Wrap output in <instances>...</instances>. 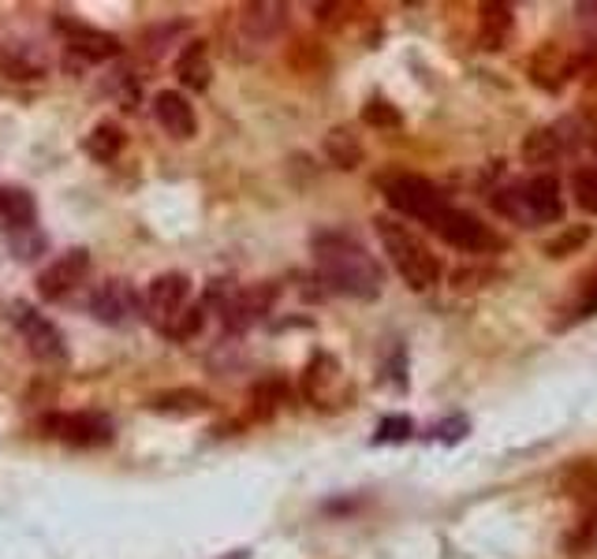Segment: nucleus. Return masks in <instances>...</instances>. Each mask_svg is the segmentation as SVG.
I'll return each mask as SVG.
<instances>
[{
	"label": "nucleus",
	"mask_w": 597,
	"mask_h": 559,
	"mask_svg": "<svg viewBox=\"0 0 597 559\" xmlns=\"http://www.w3.org/2000/svg\"><path fill=\"white\" fill-rule=\"evenodd\" d=\"M314 261L318 277L329 283V291L347 299H377L385 288V272L374 254L363 243L344 232H321L314 235Z\"/></svg>",
	"instance_id": "obj_1"
},
{
	"label": "nucleus",
	"mask_w": 597,
	"mask_h": 559,
	"mask_svg": "<svg viewBox=\"0 0 597 559\" xmlns=\"http://www.w3.org/2000/svg\"><path fill=\"white\" fill-rule=\"evenodd\" d=\"M493 210L500 216H508L519 227H538V224H553L564 213V194L561 183L553 176H534L527 183L505 187V191L493 194Z\"/></svg>",
	"instance_id": "obj_2"
},
{
	"label": "nucleus",
	"mask_w": 597,
	"mask_h": 559,
	"mask_svg": "<svg viewBox=\"0 0 597 559\" xmlns=\"http://www.w3.org/2000/svg\"><path fill=\"white\" fill-rule=\"evenodd\" d=\"M377 235L388 254V261L396 265V272L411 291H430L441 280V261L433 258V250L407 224H396L388 216H377Z\"/></svg>",
	"instance_id": "obj_3"
},
{
	"label": "nucleus",
	"mask_w": 597,
	"mask_h": 559,
	"mask_svg": "<svg viewBox=\"0 0 597 559\" xmlns=\"http://www.w3.org/2000/svg\"><path fill=\"white\" fill-rule=\"evenodd\" d=\"M382 191H385V202L393 205L396 213L411 216V221L430 224L441 210H449V198H444L438 187L430 183V179L411 176V172L382 179Z\"/></svg>",
	"instance_id": "obj_4"
},
{
	"label": "nucleus",
	"mask_w": 597,
	"mask_h": 559,
	"mask_svg": "<svg viewBox=\"0 0 597 559\" xmlns=\"http://www.w3.org/2000/svg\"><path fill=\"white\" fill-rule=\"evenodd\" d=\"M430 227L449 246H456V250H467V254H489V250H500V246H505V239H500V235L493 232L489 224H482L475 213L452 210V205L433 216Z\"/></svg>",
	"instance_id": "obj_5"
},
{
	"label": "nucleus",
	"mask_w": 597,
	"mask_h": 559,
	"mask_svg": "<svg viewBox=\"0 0 597 559\" xmlns=\"http://www.w3.org/2000/svg\"><path fill=\"white\" fill-rule=\"evenodd\" d=\"M187 299H191V277H184V272H161V277L150 280L146 299H142V314L165 333V328L191 306Z\"/></svg>",
	"instance_id": "obj_6"
},
{
	"label": "nucleus",
	"mask_w": 597,
	"mask_h": 559,
	"mask_svg": "<svg viewBox=\"0 0 597 559\" xmlns=\"http://www.w3.org/2000/svg\"><path fill=\"white\" fill-rule=\"evenodd\" d=\"M15 328H19L26 350H31L37 362H64V358H68L64 333L45 314H37L34 306H26V302H19L15 306Z\"/></svg>",
	"instance_id": "obj_7"
},
{
	"label": "nucleus",
	"mask_w": 597,
	"mask_h": 559,
	"mask_svg": "<svg viewBox=\"0 0 597 559\" xmlns=\"http://www.w3.org/2000/svg\"><path fill=\"white\" fill-rule=\"evenodd\" d=\"M45 437L64 440L71 448H101V444H112V422L101 418V414H49L42 422Z\"/></svg>",
	"instance_id": "obj_8"
},
{
	"label": "nucleus",
	"mask_w": 597,
	"mask_h": 559,
	"mask_svg": "<svg viewBox=\"0 0 597 559\" xmlns=\"http://www.w3.org/2000/svg\"><path fill=\"white\" fill-rule=\"evenodd\" d=\"M87 277H90V254L68 250L56 261H49V269H42V277H37V295L60 302L68 299L71 291H79V283H87Z\"/></svg>",
	"instance_id": "obj_9"
},
{
	"label": "nucleus",
	"mask_w": 597,
	"mask_h": 559,
	"mask_svg": "<svg viewBox=\"0 0 597 559\" xmlns=\"http://www.w3.org/2000/svg\"><path fill=\"white\" fill-rule=\"evenodd\" d=\"M90 314L101 321V325H131L139 317V295L128 280H109L93 291L90 299Z\"/></svg>",
	"instance_id": "obj_10"
},
{
	"label": "nucleus",
	"mask_w": 597,
	"mask_h": 559,
	"mask_svg": "<svg viewBox=\"0 0 597 559\" xmlns=\"http://www.w3.org/2000/svg\"><path fill=\"white\" fill-rule=\"evenodd\" d=\"M56 26H60L64 42H68V53H79L82 60H90V64H101V60H109V56L120 53L117 37L98 31V26L75 23V19H56Z\"/></svg>",
	"instance_id": "obj_11"
},
{
	"label": "nucleus",
	"mask_w": 597,
	"mask_h": 559,
	"mask_svg": "<svg viewBox=\"0 0 597 559\" xmlns=\"http://www.w3.org/2000/svg\"><path fill=\"white\" fill-rule=\"evenodd\" d=\"M288 26V8L284 4H246L240 15V34L246 45L262 49V45L277 42Z\"/></svg>",
	"instance_id": "obj_12"
},
{
	"label": "nucleus",
	"mask_w": 597,
	"mask_h": 559,
	"mask_svg": "<svg viewBox=\"0 0 597 559\" xmlns=\"http://www.w3.org/2000/svg\"><path fill=\"white\" fill-rule=\"evenodd\" d=\"M273 299H277V288H251V291H232L229 299H224L221 314H224V325L235 328V333H243V328H251L254 321L269 314Z\"/></svg>",
	"instance_id": "obj_13"
},
{
	"label": "nucleus",
	"mask_w": 597,
	"mask_h": 559,
	"mask_svg": "<svg viewBox=\"0 0 597 559\" xmlns=\"http://www.w3.org/2000/svg\"><path fill=\"white\" fill-rule=\"evenodd\" d=\"M154 120H157V127L165 131V135H173L179 142L191 138L198 131L195 105L179 90H161L157 93V98H154Z\"/></svg>",
	"instance_id": "obj_14"
},
{
	"label": "nucleus",
	"mask_w": 597,
	"mask_h": 559,
	"mask_svg": "<svg viewBox=\"0 0 597 559\" xmlns=\"http://www.w3.org/2000/svg\"><path fill=\"white\" fill-rule=\"evenodd\" d=\"M575 71H579V60L561 45H545L542 53L530 56V79L542 90H561L567 79H575Z\"/></svg>",
	"instance_id": "obj_15"
},
{
	"label": "nucleus",
	"mask_w": 597,
	"mask_h": 559,
	"mask_svg": "<svg viewBox=\"0 0 597 559\" xmlns=\"http://www.w3.org/2000/svg\"><path fill=\"white\" fill-rule=\"evenodd\" d=\"M511 31H516V15L508 4H482L478 8V49L482 53H500L508 45Z\"/></svg>",
	"instance_id": "obj_16"
},
{
	"label": "nucleus",
	"mask_w": 597,
	"mask_h": 559,
	"mask_svg": "<svg viewBox=\"0 0 597 559\" xmlns=\"http://www.w3.org/2000/svg\"><path fill=\"white\" fill-rule=\"evenodd\" d=\"M340 384V366H336V358L333 355H318V358H310V366H307V373H302V392H307V400L310 403H321L325 406L329 400H333V388Z\"/></svg>",
	"instance_id": "obj_17"
},
{
	"label": "nucleus",
	"mask_w": 597,
	"mask_h": 559,
	"mask_svg": "<svg viewBox=\"0 0 597 559\" xmlns=\"http://www.w3.org/2000/svg\"><path fill=\"white\" fill-rule=\"evenodd\" d=\"M176 79L184 82L187 90H195V93H202L206 87H210L213 64H210V53H206L202 42H191L184 53L176 56Z\"/></svg>",
	"instance_id": "obj_18"
},
{
	"label": "nucleus",
	"mask_w": 597,
	"mask_h": 559,
	"mask_svg": "<svg viewBox=\"0 0 597 559\" xmlns=\"http://www.w3.org/2000/svg\"><path fill=\"white\" fill-rule=\"evenodd\" d=\"M34 221H37L34 194L23 191V187H0V224L8 232H19V227H34Z\"/></svg>",
	"instance_id": "obj_19"
},
{
	"label": "nucleus",
	"mask_w": 597,
	"mask_h": 559,
	"mask_svg": "<svg viewBox=\"0 0 597 559\" xmlns=\"http://www.w3.org/2000/svg\"><path fill=\"white\" fill-rule=\"evenodd\" d=\"M321 149H325V157L333 160L336 168H344V172L358 168V165H363V157H366L363 142H358V135L352 127H333L325 135V142H321Z\"/></svg>",
	"instance_id": "obj_20"
},
{
	"label": "nucleus",
	"mask_w": 597,
	"mask_h": 559,
	"mask_svg": "<svg viewBox=\"0 0 597 559\" xmlns=\"http://www.w3.org/2000/svg\"><path fill=\"white\" fill-rule=\"evenodd\" d=\"M150 411L173 414V418H191V414L210 411V395L195 392V388H176V392L154 395V400H150Z\"/></svg>",
	"instance_id": "obj_21"
},
{
	"label": "nucleus",
	"mask_w": 597,
	"mask_h": 559,
	"mask_svg": "<svg viewBox=\"0 0 597 559\" xmlns=\"http://www.w3.org/2000/svg\"><path fill=\"white\" fill-rule=\"evenodd\" d=\"M87 154L98 160V165H112L120 154H123V146H128V135H123V127L120 123H112V120H101L98 127L87 135Z\"/></svg>",
	"instance_id": "obj_22"
},
{
	"label": "nucleus",
	"mask_w": 597,
	"mask_h": 559,
	"mask_svg": "<svg viewBox=\"0 0 597 559\" xmlns=\"http://www.w3.org/2000/svg\"><path fill=\"white\" fill-rule=\"evenodd\" d=\"M564 154V135H556V127H538L530 131L527 142H523V157L527 165H549Z\"/></svg>",
	"instance_id": "obj_23"
},
{
	"label": "nucleus",
	"mask_w": 597,
	"mask_h": 559,
	"mask_svg": "<svg viewBox=\"0 0 597 559\" xmlns=\"http://www.w3.org/2000/svg\"><path fill=\"white\" fill-rule=\"evenodd\" d=\"M590 243V227H583V224H575V227H567V232H561L556 239H549L545 243V254L549 258H572V254H579L583 246Z\"/></svg>",
	"instance_id": "obj_24"
},
{
	"label": "nucleus",
	"mask_w": 597,
	"mask_h": 559,
	"mask_svg": "<svg viewBox=\"0 0 597 559\" xmlns=\"http://www.w3.org/2000/svg\"><path fill=\"white\" fill-rule=\"evenodd\" d=\"M363 123L366 127H377V131H396L403 123V116H400V109L388 105L385 98H369L366 109H363Z\"/></svg>",
	"instance_id": "obj_25"
},
{
	"label": "nucleus",
	"mask_w": 597,
	"mask_h": 559,
	"mask_svg": "<svg viewBox=\"0 0 597 559\" xmlns=\"http://www.w3.org/2000/svg\"><path fill=\"white\" fill-rule=\"evenodd\" d=\"M8 246H12L15 261H34L45 250V235L37 227H19V232H8Z\"/></svg>",
	"instance_id": "obj_26"
},
{
	"label": "nucleus",
	"mask_w": 597,
	"mask_h": 559,
	"mask_svg": "<svg viewBox=\"0 0 597 559\" xmlns=\"http://www.w3.org/2000/svg\"><path fill=\"white\" fill-rule=\"evenodd\" d=\"M572 194L579 202V210L597 216V168H579L572 179Z\"/></svg>",
	"instance_id": "obj_27"
},
{
	"label": "nucleus",
	"mask_w": 597,
	"mask_h": 559,
	"mask_svg": "<svg viewBox=\"0 0 597 559\" xmlns=\"http://www.w3.org/2000/svg\"><path fill=\"white\" fill-rule=\"evenodd\" d=\"M202 325H206V310L202 306H187L184 314H179L173 325L165 328V333L173 339H191V336L202 333Z\"/></svg>",
	"instance_id": "obj_28"
},
{
	"label": "nucleus",
	"mask_w": 597,
	"mask_h": 559,
	"mask_svg": "<svg viewBox=\"0 0 597 559\" xmlns=\"http://www.w3.org/2000/svg\"><path fill=\"white\" fill-rule=\"evenodd\" d=\"M411 418H403V414H393V418L382 422V429H377V440H407L411 437Z\"/></svg>",
	"instance_id": "obj_29"
},
{
	"label": "nucleus",
	"mask_w": 597,
	"mask_h": 559,
	"mask_svg": "<svg viewBox=\"0 0 597 559\" xmlns=\"http://www.w3.org/2000/svg\"><path fill=\"white\" fill-rule=\"evenodd\" d=\"M463 433H467V422L463 418H456V422H444V425H438V437L441 440H460Z\"/></svg>",
	"instance_id": "obj_30"
},
{
	"label": "nucleus",
	"mask_w": 597,
	"mask_h": 559,
	"mask_svg": "<svg viewBox=\"0 0 597 559\" xmlns=\"http://www.w3.org/2000/svg\"><path fill=\"white\" fill-rule=\"evenodd\" d=\"M597 306V272H594V288H590V299H586V310Z\"/></svg>",
	"instance_id": "obj_31"
},
{
	"label": "nucleus",
	"mask_w": 597,
	"mask_h": 559,
	"mask_svg": "<svg viewBox=\"0 0 597 559\" xmlns=\"http://www.w3.org/2000/svg\"><path fill=\"white\" fill-rule=\"evenodd\" d=\"M594 154H597V138H594Z\"/></svg>",
	"instance_id": "obj_32"
}]
</instances>
